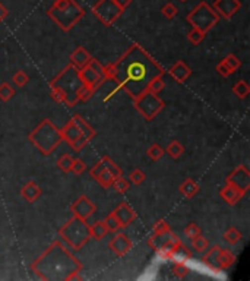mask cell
Instances as JSON below:
<instances>
[{"label":"cell","instance_id":"obj_52","mask_svg":"<svg viewBox=\"0 0 250 281\" xmlns=\"http://www.w3.org/2000/svg\"><path fill=\"white\" fill-rule=\"evenodd\" d=\"M114 1H116V3H117V4H119L122 9H123V10H126V9L130 6V3H132V0H114Z\"/></svg>","mask_w":250,"mask_h":281},{"label":"cell","instance_id":"obj_6","mask_svg":"<svg viewBox=\"0 0 250 281\" xmlns=\"http://www.w3.org/2000/svg\"><path fill=\"white\" fill-rule=\"evenodd\" d=\"M59 234L73 248L79 250L82 249L91 239V230L87 220L79 219L73 216L62 228L59 230Z\"/></svg>","mask_w":250,"mask_h":281},{"label":"cell","instance_id":"obj_28","mask_svg":"<svg viewBox=\"0 0 250 281\" xmlns=\"http://www.w3.org/2000/svg\"><path fill=\"white\" fill-rule=\"evenodd\" d=\"M233 94L237 97V98H240V100H245L248 95L250 94V87L249 84L246 82V81H239V82H236L234 85H233Z\"/></svg>","mask_w":250,"mask_h":281},{"label":"cell","instance_id":"obj_47","mask_svg":"<svg viewBox=\"0 0 250 281\" xmlns=\"http://www.w3.org/2000/svg\"><path fill=\"white\" fill-rule=\"evenodd\" d=\"M87 170V164L82 161V160H75L73 161V166H72V173L73 174H76V176H79V174H82L84 171Z\"/></svg>","mask_w":250,"mask_h":281},{"label":"cell","instance_id":"obj_37","mask_svg":"<svg viewBox=\"0 0 250 281\" xmlns=\"http://www.w3.org/2000/svg\"><path fill=\"white\" fill-rule=\"evenodd\" d=\"M161 13L164 15V18L173 19V18H176V15L179 13V9H177V6H176L174 3L168 1V3H165V4L161 7Z\"/></svg>","mask_w":250,"mask_h":281},{"label":"cell","instance_id":"obj_3","mask_svg":"<svg viewBox=\"0 0 250 281\" xmlns=\"http://www.w3.org/2000/svg\"><path fill=\"white\" fill-rule=\"evenodd\" d=\"M47 15L60 30L69 32L85 16V9L76 0H54Z\"/></svg>","mask_w":250,"mask_h":281},{"label":"cell","instance_id":"obj_42","mask_svg":"<svg viewBox=\"0 0 250 281\" xmlns=\"http://www.w3.org/2000/svg\"><path fill=\"white\" fill-rule=\"evenodd\" d=\"M147 154H148V157H150L152 161H158V160H161V158L164 157V150L161 148V145H158V144H152V145L148 148Z\"/></svg>","mask_w":250,"mask_h":281},{"label":"cell","instance_id":"obj_12","mask_svg":"<svg viewBox=\"0 0 250 281\" xmlns=\"http://www.w3.org/2000/svg\"><path fill=\"white\" fill-rule=\"evenodd\" d=\"M70 211L73 213V216L79 217L82 220H88L95 211H97V207L95 204L87 196V195H82L79 196L70 207Z\"/></svg>","mask_w":250,"mask_h":281},{"label":"cell","instance_id":"obj_26","mask_svg":"<svg viewBox=\"0 0 250 281\" xmlns=\"http://www.w3.org/2000/svg\"><path fill=\"white\" fill-rule=\"evenodd\" d=\"M234 262H236V256H234L233 252L221 249L218 256V268H221V270H228V268H231L234 265Z\"/></svg>","mask_w":250,"mask_h":281},{"label":"cell","instance_id":"obj_33","mask_svg":"<svg viewBox=\"0 0 250 281\" xmlns=\"http://www.w3.org/2000/svg\"><path fill=\"white\" fill-rule=\"evenodd\" d=\"M13 95H15V88L10 84H7V82H1L0 84V100L1 101L6 103V101L12 100Z\"/></svg>","mask_w":250,"mask_h":281},{"label":"cell","instance_id":"obj_48","mask_svg":"<svg viewBox=\"0 0 250 281\" xmlns=\"http://www.w3.org/2000/svg\"><path fill=\"white\" fill-rule=\"evenodd\" d=\"M165 231H171L168 223L165 220H158L154 224V233H165Z\"/></svg>","mask_w":250,"mask_h":281},{"label":"cell","instance_id":"obj_32","mask_svg":"<svg viewBox=\"0 0 250 281\" xmlns=\"http://www.w3.org/2000/svg\"><path fill=\"white\" fill-rule=\"evenodd\" d=\"M113 174L107 170V169H104L100 174H98V177L95 179L101 186L104 187V189H108V187H111V183H113Z\"/></svg>","mask_w":250,"mask_h":281},{"label":"cell","instance_id":"obj_36","mask_svg":"<svg viewBox=\"0 0 250 281\" xmlns=\"http://www.w3.org/2000/svg\"><path fill=\"white\" fill-rule=\"evenodd\" d=\"M95 90L93 87H90V85H85V84H82L81 85V88L78 90V100L79 101H88V100H91L93 98V95H94Z\"/></svg>","mask_w":250,"mask_h":281},{"label":"cell","instance_id":"obj_1","mask_svg":"<svg viewBox=\"0 0 250 281\" xmlns=\"http://www.w3.org/2000/svg\"><path fill=\"white\" fill-rule=\"evenodd\" d=\"M104 72L105 81H113L117 90H123L132 98L148 90L154 78L165 73L164 67L138 43H133L117 62L104 66Z\"/></svg>","mask_w":250,"mask_h":281},{"label":"cell","instance_id":"obj_8","mask_svg":"<svg viewBox=\"0 0 250 281\" xmlns=\"http://www.w3.org/2000/svg\"><path fill=\"white\" fill-rule=\"evenodd\" d=\"M133 106L147 120H152V119H155L156 114L164 109V101L158 97L156 93L145 90L138 97L133 98Z\"/></svg>","mask_w":250,"mask_h":281},{"label":"cell","instance_id":"obj_44","mask_svg":"<svg viewBox=\"0 0 250 281\" xmlns=\"http://www.w3.org/2000/svg\"><path fill=\"white\" fill-rule=\"evenodd\" d=\"M222 62L225 63V64L231 69V72H236V70L242 66V62L239 60V57H237L236 55H228L227 57L222 59Z\"/></svg>","mask_w":250,"mask_h":281},{"label":"cell","instance_id":"obj_41","mask_svg":"<svg viewBox=\"0 0 250 281\" xmlns=\"http://www.w3.org/2000/svg\"><path fill=\"white\" fill-rule=\"evenodd\" d=\"M205 35H206L205 32L199 31V30H196V28H192L188 34V40L193 46H198V44H200V43L203 41Z\"/></svg>","mask_w":250,"mask_h":281},{"label":"cell","instance_id":"obj_2","mask_svg":"<svg viewBox=\"0 0 250 281\" xmlns=\"http://www.w3.org/2000/svg\"><path fill=\"white\" fill-rule=\"evenodd\" d=\"M31 271L46 281L81 280L82 264L64 248L62 242H54L32 262Z\"/></svg>","mask_w":250,"mask_h":281},{"label":"cell","instance_id":"obj_22","mask_svg":"<svg viewBox=\"0 0 250 281\" xmlns=\"http://www.w3.org/2000/svg\"><path fill=\"white\" fill-rule=\"evenodd\" d=\"M219 252H221V246L218 245H215V246H209L208 249L205 250L203 253V264L205 265H208L209 268H218V256H219Z\"/></svg>","mask_w":250,"mask_h":281},{"label":"cell","instance_id":"obj_10","mask_svg":"<svg viewBox=\"0 0 250 281\" xmlns=\"http://www.w3.org/2000/svg\"><path fill=\"white\" fill-rule=\"evenodd\" d=\"M79 76L82 79V82L85 85L93 87L95 91L98 90V87L101 84L105 82V72H104V66L98 62L97 59H91L88 64H85L84 67L79 69Z\"/></svg>","mask_w":250,"mask_h":281},{"label":"cell","instance_id":"obj_23","mask_svg":"<svg viewBox=\"0 0 250 281\" xmlns=\"http://www.w3.org/2000/svg\"><path fill=\"white\" fill-rule=\"evenodd\" d=\"M199 183L196 182V180H193V179H185V182L179 186V190H180V193L183 195V196H186V198H193V196H196L198 193H199Z\"/></svg>","mask_w":250,"mask_h":281},{"label":"cell","instance_id":"obj_29","mask_svg":"<svg viewBox=\"0 0 250 281\" xmlns=\"http://www.w3.org/2000/svg\"><path fill=\"white\" fill-rule=\"evenodd\" d=\"M242 237H243L242 231H240L239 228H236V227H230V228H227V231L224 233V240L228 242V243H231V245H234V243H237L239 240H242Z\"/></svg>","mask_w":250,"mask_h":281},{"label":"cell","instance_id":"obj_53","mask_svg":"<svg viewBox=\"0 0 250 281\" xmlns=\"http://www.w3.org/2000/svg\"><path fill=\"white\" fill-rule=\"evenodd\" d=\"M179 1H188V0H179Z\"/></svg>","mask_w":250,"mask_h":281},{"label":"cell","instance_id":"obj_13","mask_svg":"<svg viewBox=\"0 0 250 281\" xmlns=\"http://www.w3.org/2000/svg\"><path fill=\"white\" fill-rule=\"evenodd\" d=\"M242 7L240 0H215L214 3V10L218 13L219 18L224 19H231Z\"/></svg>","mask_w":250,"mask_h":281},{"label":"cell","instance_id":"obj_27","mask_svg":"<svg viewBox=\"0 0 250 281\" xmlns=\"http://www.w3.org/2000/svg\"><path fill=\"white\" fill-rule=\"evenodd\" d=\"M164 153H167L171 158L177 160V158H180V157L185 154V147H183L179 141H171V142L167 145V148H165Z\"/></svg>","mask_w":250,"mask_h":281},{"label":"cell","instance_id":"obj_25","mask_svg":"<svg viewBox=\"0 0 250 281\" xmlns=\"http://www.w3.org/2000/svg\"><path fill=\"white\" fill-rule=\"evenodd\" d=\"M90 230H91V239L95 240H101L110 233L104 221H95L94 224L90 225Z\"/></svg>","mask_w":250,"mask_h":281},{"label":"cell","instance_id":"obj_4","mask_svg":"<svg viewBox=\"0 0 250 281\" xmlns=\"http://www.w3.org/2000/svg\"><path fill=\"white\" fill-rule=\"evenodd\" d=\"M28 139L43 156H50L63 142L60 129H57L50 119H44L28 135Z\"/></svg>","mask_w":250,"mask_h":281},{"label":"cell","instance_id":"obj_16","mask_svg":"<svg viewBox=\"0 0 250 281\" xmlns=\"http://www.w3.org/2000/svg\"><path fill=\"white\" fill-rule=\"evenodd\" d=\"M245 195H246V193H245L243 190H240L239 187L233 186V185H228V183L219 190L221 199H222L225 204L231 205V207L236 205L239 201H242V198H243Z\"/></svg>","mask_w":250,"mask_h":281},{"label":"cell","instance_id":"obj_43","mask_svg":"<svg viewBox=\"0 0 250 281\" xmlns=\"http://www.w3.org/2000/svg\"><path fill=\"white\" fill-rule=\"evenodd\" d=\"M185 234L188 236L189 239L192 240V239H195L196 236H199V234H202V231H200V227L196 224V223H189L188 225H186V228H185Z\"/></svg>","mask_w":250,"mask_h":281},{"label":"cell","instance_id":"obj_38","mask_svg":"<svg viewBox=\"0 0 250 281\" xmlns=\"http://www.w3.org/2000/svg\"><path fill=\"white\" fill-rule=\"evenodd\" d=\"M104 223H105V225H107V228H108L110 233H114V231H117V230L122 228L119 220L116 219V216H114L113 213H110V214L104 219Z\"/></svg>","mask_w":250,"mask_h":281},{"label":"cell","instance_id":"obj_9","mask_svg":"<svg viewBox=\"0 0 250 281\" xmlns=\"http://www.w3.org/2000/svg\"><path fill=\"white\" fill-rule=\"evenodd\" d=\"M125 10L114 0H98L93 6L94 16L105 27L113 25Z\"/></svg>","mask_w":250,"mask_h":281},{"label":"cell","instance_id":"obj_5","mask_svg":"<svg viewBox=\"0 0 250 281\" xmlns=\"http://www.w3.org/2000/svg\"><path fill=\"white\" fill-rule=\"evenodd\" d=\"M82 79L79 76V69L75 67L72 63H69L62 72L50 82V88H57L66 95L64 104L67 107H73L79 100H78V90L82 85Z\"/></svg>","mask_w":250,"mask_h":281},{"label":"cell","instance_id":"obj_45","mask_svg":"<svg viewBox=\"0 0 250 281\" xmlns=\"http://www.w3.org/2000/svg\"><path fill=\"white\" fill-rule=\"evenodd\" d=\"M164 87H165V84H164V81H162V75H159V76H156V78H154V79L150 82L148 90L152 91V93L158 94Z\"/></svg>","mask_w":250,"mask_h":281},{"label":"cell","instance_id":"obj_20","mask_svg":"<svg viewBox=\"0 0 250 281\" xmlns=\"http://www.w3.org/2000/svg\"><path fill=\"white\" fill-rule=\"evenodd\" d=\"M41 193H43L41 187L38 186L35 182H28L25 186L21 189V196L28 202H35L41 196Z\"/></svg>","mask_w":250,"mask_h":281},{"label":"cell","instance_id":"obj_49","mask_svg":"<svg viewBox=\"0 0 250 281\" xmlns=\"http://www.w3.org/2000/svg\"><path fill=\"white\" fill-rule=\"evenodd\" d=\"M217 72H218L222 78H228V76H231V75L234 73V72H231V69H230L225 63L222 62V60L217 64Z\"/></svg>","mask_w":250,"mask_h":281},{"label":"cell","instance_id":"obj_15","mask_svg":"<svg viewBox=\"0 0 250 281\" xmlns=\"http://www.w3.org/2000/svg\"><path fill=\"white\" fill-rule=\"evenodd\" d=\"M113 214L116 216V219L119 220L122 227H129L136 220V213L133 211V208L127 202L119 204L117 208L113 211Z\"/></svg>","mask_w":250,"mask_h":281},{"label":"cell","instance_id":"obj_51","mask_svg":"<svg viewBox=\"0 0 250 281\" xmlns=\"http://www.w3.org/2000/svg\"><path fill=\"white\" fill-rule=\"evenodd\" d=\"M7 15H9V10H7V7L6 6H3L1 3H0V24L7 18Z\"/></svg>","mask_w":250,"mask_h":281},{"label":"cell","instance_id":"obj_7","mask_svg":"<svg viewBox=\"0 0 250 281\" xmlns=\"http://www.w3.org/2000/svg\"><path fill=\"white\" fill-rule=\"evenodd\" d=\"M186 21L192 25V28L206 34L218 24L219 16L206 1H200L193 10L189 12Z\"/></svg>","mask_w":250,"mask_h":281},{"label":"cell","instance_id":"obj_17","mask_svg":"<svg viewBox=\"0 0 250 281\" xmlns=\"http://www.w3.org/2000/svg\"><path fill=\"white\" fill-rule=\"evenodd\" d=\"M60 133H62V138L64 142H67L69 145H72L73 142H76L79 138H82V133H81V130H79V127L78 125L75 123V120L73 119H70L66 125L63 126V129L60 130Z\"/></svg>","mask_w":250,"mask_h":281},{"label":"cell","instance_id":"obj_14","mask_svg":"<svg viewBox=\"0 0 250 281\" xmlns=\"http://www.w3.org/2000/svg\"><path fill=\"white\" fill-rule=\"evenodd\" d=\"M108 248L114 252L116 256L123 258V256H126V255L132 250L133 243H132V240H130L126 234L120 233V234H116V236H114V239L108 243Z\"/></svg>","mask_w":250,"mask_h":281},{"label":"cell","instance_id":"obj_35","mask_svg":"<svg viewBox=\"0 0 250 281\" xmlns=\"http://www.w3.org/2000/svg\"><path fill=\"white\" fill-rule=\"evenodd\" d=\"M28 81H30V76H28L24 70H16V72L13 73V76H12V82H13L16 87H19V88H24V87L28 84Z\"/></svg>","mask_w":250,"mask_h":281},{"label":"cell","instance_id":"obj_40","mask_svg":"<svg viewBox=\"0 0 250 281\" xmlns=\"http://www.w3.org/2000/svg\"><path fill=\"white\" fill-rule=\"evenodd\" d=\"M129 179L133 185H142L145 180H147V174L141 170V169H135L130 174H129Z\"/></svg>","mask_w":250,"mask_h":281},{"label":"cell","instance_id":"obj_39","mask_svg":"<svg viewBox=\"0 0 250 281\" xmlns=\"http://www.w3.org/2000/svg\"><path fill=\"white\" fill-rule=\"evenodd\" d=\"M73 157L69 156V154H64L59 158V161H57V166H59V169L62 170V171H66V173H69L70 170H72V166H73Z\"/></svg>","mask_w":250,"mask_h":281},{"label":"cell","instance_id":"obj_24","mask_svg":"<svg viewBox=\"0 0 250 281\" xmlns=\"http://www.w3.org/2000/svg\"><path fill=\"white\" fill-rule=\"evenodd\" d=\"M171 236V231H165V233H154L150 240H148V246L152 248L154 250H159L170 239Z\"/></svg>","mask_w":250,"mask_h":281},{"label":"cell","instance_id":"obj_19","mask_svg":"<svg viewBox=\"0 0 250 281\" xmlns=\"http://www.w3.org/2000/svg\"><path fill=\"white\" fill-rule=\"evenodd\" d=\"M91 59H93L91 55H90L84 47H78V49L70 55V63H72L75 67H78V69H81V67H84L85 64H88V62H90Z\"/></svg>","mask_w":250,"mask_h":281},{"label":"cell","instance_id":"obj_31","mask_svg":"<svg viewBox=\"0 0 250 281\" xmlns=\"http://www.w3.org/2000/svg\"><path fill=\"white\" fill-rule=\"evenodd\" d=\"M192 246H193V249L196 250L198 253H203L205 250L209 248V242L202 234H199L195 239H192Z\"/></svg>","mask_w":250,"mask_h":281},{"label":"cell","instance_id":"obj_11","mask_svg":"<svg viewBox=\"0 0 250 281\" xmlns=\"http://www.w3.org/2000/svg\"><path fill=\"white\" fill-rule=\"evenodd\" d=\"M225 183L233 185V186L239 187L240 190H243L245 193H248L250 189V171L246 166H239L237 169H234L228 177L225 179Z\"/></svg>","mask_w":250,"mask_h":281},{"label":"cell","instance_id":"obj_18","mask_svg":"<svg viewBox=\"0 0 250 281\" xmlns=\"http://www.w3.org/2000/svg\"><path fill=\"white\" fill-rule=\"evenodd\" d=\"M168 73L177 81V82H180V84H183L186 79H188L189 76L192 75V69L189 67L186 63L183 62V60H177V62L174 63L171 67H170V70H168Z\"/></svg>","mask_w":250,"mask_h":281},{"label":"cell","instance_id":"obj_46","mask_svg":"<svg viewBox=\"0 0 250 281\" xmlns=\"http://www.w3.org/2000/svg\"><path fill=\"white\" fill-rule=\"evenodd\" d=\"M173 270H174V274L177 277H180V279H185L189 274V271H190V268L186 265V262H176Z\"/></svg>","mask_w":250,"mask_h":281},{"label":"cell","instance_id":"obj_34","mask_svg":"<svg viewBox=\"0 0 250 281\" xmlns=\"http://www.w3.org/2000/svg\"><path fill=\"white\" fill-rule=\"evenodd\" d=\"M111 187H114L119 193H126L129 190V187H130V183H129V180H126L123 174H122V176H117V177L113 179Z\"/></svg>","mask_w":250,"mask_h":281},{"label":"cell","instance_id":"obj_30","mask_svg":"<svg viewBox=\"0 0 250 281\" xmlns=\"http://www.w3.org/2000/svg\"><path fill=\"white\" fill-rule=\"evenodd\" d=\"M101 161L104 163V166H105V169L113 174V177H117V176H122L123 174V171H122V169L110 158L108 156H104L101 158Z\"/></svg>","mask_w":250,"mask_h":281},{"label":"cell","instance_id":"obj_50","mask_svg":"<svg viewBox=\"0 0 250 281\" xmlns=\"http://www.w3.org/2000/svg\"><path fill=\"white\" fill-rule=\"evenodd\" d=\"M88 142H90V141H87V138H84V136H82V138H79L76 142H73V144L70 145V148H72V150H75V151H81V150H82V148H84V147H85Z\"/></svg>","mask_w":250,"mask_h":281},{"label":"cell","instance_id":"obj_21","mask_svg":"<svg viewBox=\"0 0 250 281\" xmlns=\"http://www.w3.org/2000/svg\"><path fill=\"white\" fill-rule=\"evenodd\" d=\"M73 120H75V123L78 125V127H79V130H81V133H82V136L84 138H87V141H91L93 138L95 136V132L94 127L90 125L81 114H75L73 117H72Z\"/></svg>","mask_w":250,"mask_h":281}]
</instances>
